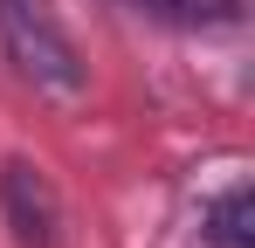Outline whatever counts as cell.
I'll return each mask as SVG.
<instances>
[{"label":"cell","mask_w":255,"mask_h":248,"mask_svg":"<svg viewBox=\"0 0 255 248\" xmlns=\"http://www.w3.org/2000/svg\"><path fill=\"white\" fill-rule=\"evenodd\" d=\"M0 55L42 97H83V83H90L83 55H76V41L55 21L48 0H0Z\"/></svg>","instance_id":"1"},{"label":"cell","mask_w":255,"mask_h":248,"mask_svg":"<svg viewBox=\"0 0 255 248\" xmlns=\"http://www.w3.org/2000/svg\"><path fill=\"white\" fill-rule=\"evenodd\" d=\"M0 214L14 228L21 248H55V228H62V207H55V186L28 159H7L0 165Z\"/></svg>","instance_id":"2"},{"label":"cell","mask_w":255,"mask_h":248,"mask_svg":"<svg viewBox=\"0 0 255 248\" xmlns=\"http://www.w3.org/2000/svg\"><path fill=\"white\" fill-rule=\"evenodd\" d=\"M145 21H166V28H235L249 0H118Z\"/></svg>","instance_id":"3"},{"label":"cell","mask_w":255,"mask_h":248,"mask_svg":"<svg viewBox=\"0 0 255 248\" xmlns=\"http://www.w3.org/2000/svg\"><path fill=\"white\" fill-rule=\"evenodd\" d=\"M200 235H207V248H255V193L249 186H228V193L207 207Z\"/></svg>","instance_id":"4"}]
</instances>
